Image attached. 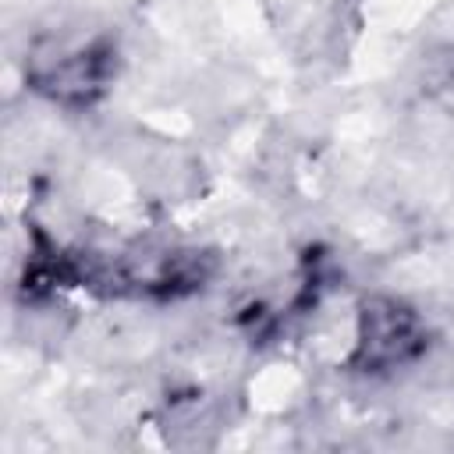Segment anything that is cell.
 <instances>
[{
  "label": "cell",
  "mask_w": 454,
  "mask_h": 454,
  "mask_svg": "<svg viewBox=\"0 0 454 454\" xmlns=\"http://www.w3.org/2000/svg\"><path fill=\"white\" fill-rule=\"evenodd\" d=\"M433 344V330L415 305L397 294H369L355 312L351 351L344 369L358 376H387L419 362Z\"/></svg>",
  "instance_id": "1"
},
{
  "label": "cell",
  "mask_w": 454,
  "mask_h": 454,
  "mask_svg": "<svg viewBox=\"0 0 454 454\" xmlns=\"http://www.w3.org/2000/svg\"><path fill=\"white\" fill-rule=\"evenodd\" d=\"M117 64H121L117 43L106 35H96L89 43L32 57L25 71V85L57 106L89 110L110 92L117 78Z\"/></svg>",
  "instance_id": "2"
}]
</instances>
